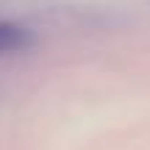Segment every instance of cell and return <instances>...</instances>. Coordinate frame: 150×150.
I'll use <instances>...</instances> for the list:
<instances>
[{
  "label": "cell",
  "instance_id": "cell-1",
  "mask_svg": "<svg viewBox=\"0 0 150 150\" xmlns=\"http://www.w3.org/2000/svg\"><path fill=\"white\" fill-rule=\"evenodd\" d=\"M33 45V33L17 22H0V56L20 53Z\"/></svg>",
  "mask_w": 150,
  "mask_h": 150
}]
</instances>
